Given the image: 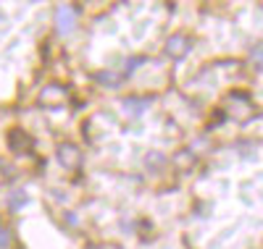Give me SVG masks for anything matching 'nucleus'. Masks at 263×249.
<instances>
[{
    "mask_svg": "<svg viewBox=\"0 0 263 249\" xmlns=\"http://www.w3.org/2000/svg\"><path fill=\"white\" fill-rule=\"evenodd\" d=\"M40 105H45V108H58L63 105L66 100H69V89H66L63 84H45L40 89Z\"/></svg>",
    "mask_w": 263,
    "mask_h": 249,
    "instance_id": "nucleus-1",
    "label": "nucleus"
},
{
    "mask_svg": "<svg viewBox=\"0 0 263 249\" xmlns=\"http://www.w3.org/2000/svg\"><path fill=\"white\" fill-rule=\"evenodd\" d=\"M55 155H58V163H61L63 168H69V171H74V168L82 165V150H79L74 142H61Z\"/></svg>",
    "mask_w": 263,
    "mask_h": 249,
    "instance_id": "nucleus-2",
    "label": "nucleus"
},
{
    "mask_svg": "<svg viewBox=\"0 0 263 249\" xmlns=\"http://www.w3.org/2000/svg\"><path fill=\"white\" fill-rule=\"evenodd\" d=\"M187 53H190V39H187L184 34H174V37H168V42H166V55H168V58L182 60Z\"/></svg>",
    "mask_w": 263,
    "mask_h": 249,
    "instance_id": "nucleus-3",
    "label": "nucleus"
},
{
    "mask_svg": "<svg viewBox=\"0 0 263 249\" xmlns=\"http://www.w3.org/2000/svg\"><path fill=\"white\" fill-rule=\"evenodd\" d=\"M55 24H58V32H71L74 29V24H77V13H74V8L71 6H61L58 11H55Z\"/></svg>",
    "mask_w": 263,
    "mask_h": 249,
    "instance_id": "nucleus-4",
    "label": "nucleus"
},
{
    "mask_svg": "<svg viewBox=\"0 0 263 249\" xmlns=\"http://www.w3.org/2000/svg\"><path fill=\"white\" fill-rule=\"evenodd\" d=\"M8 147H11L13 152H29V150H32L29 134H27V131H21V129L8 131Z\"/></svg>",
    "mask_w": 263,
    "mask_h": 249,
    "instance_id": "nucleus-5",
    "label": "nucleus"
},
{
    "mask_svg": "<svg viewBox=\"0 0 263 249\" xmlns=\"http://www.w3.org/2000/svg\"><path fill=\"white\" fill-rule=\"evenodd\" d=\"M95 79H98L103 87H111V89L121 84V74H116V71H100Z\"/></svg>",
    "mask_w": 263,
    "mask_h": 249,
    "instance_id": "nucleus-6",
    "label": "nucleus"
},
{
    "mask_svg": "<svg viewBox=\"0 0 263 249\" xmlns=\"http://www.w3.org/2000/svg\"><path fill=\"white\" fill-rule=\"evenodd\" d=\"M124 110L126 113H142V110H147V100H140V97H129V100H124Z\"/></svg>",
    "mask_w": 263,
    "mask_h": 249,
    "instance_id": "nucleus-7",
    "label": "nucleus"
},
{
    "mask_svg": "<svg viewBox=\"0 0 263 249\" xmlns=\"http://www.w3.org/2000/svg\"><path fill=\"white\" fill-rule=\"evenodd\" d=\"M8 205H11V210H18L21 205H27V194L24 192H13L11 199H8Z\"/></svg>",
    "mask_w": 263,
    "mask_h": 249,
    "instance_id": "nucleus-8",
    "label": "nucleus"
},
{
    "mask_svg": "<svg viewBox=\"0 0 263 249\" xmlns=\"http://www.w3.org/2000/svg\"><path fill=\"white\" fill-rule=\"evenodd\" d=\"M145 163H150V168H161L166 160H163V155H158V152H150V155L145 157Z\"/></svg>",
    "mask_w": 263,
    "mask_h": 249,
    "instance_id": "nucleus-9",
    "label": "nucleus"
},
{
    "mask_svg": "<svg viewBox=\"0 0 263 249\" xmlns=\"http://www.w3.org/2000/svg\"><path fill=\"white\" fill-rule=\"evenodd\" d=\"M142 63H145V58H129V63L124 66V71H126V74H132L135 69H140Z\"/></svg>",
    "mask_w": 263,
    "mask_h": 249,
    "instance_id": "nucleus-10",
    "label": "nucleus"
},
{
    "mask_svg": "<svg viewBox=\"0 0 263 249\" xmlns=\"http://www.w3.org/2000/svg\"><path fill=\"white\" fill-rule=\"evenodd\" d=\"M11 244V231L8 229H3V225H0V249H6Z\"/></svg>",
    "mask_w": 263,
    "mask_h": 249,
    "instance_id": "nucleus-11",
    "label": "nucleus"
},
{
    "mask_svg": "<svg viewBox=\"0 0 263 249\" xmlns=\"http://www.w3.org/2000/svg\"><path fill=\"white\" fill-rule=\"evenodd\" d=\"M260 69H263V63H260Z\"/></svg>",
    "mask_w": 263,
    "mask_h": 249,
    "instance_id": "nucleus-12",
    "label": "nucleus"
}]
</instances>
